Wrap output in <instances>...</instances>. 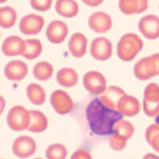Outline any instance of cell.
<instances>
[{
    "label": "cell",
    "instance_id": "obj_31",
    "mask_svg": "<svg viewBox=\"0 0 159 159\" xmlns=\"http://www.w3.org/2000/svg\"><path fill=\"white\" fill-rule=\"evenodd\" d=\"M159 133V124L157 123H154V124L150 125L147 127L146 130V139H147V143H150L151 139L154 137L157 134Z\"/></svg>",
    "mask_w": 159,
    "mask_h": 159
},
{
    "label": "cell",
    "instance_id": "obj_38",
    "mask_svg": "<svg viewBox=\"0 0 159 159\" xmlns=\"http://www.w3.org/2000/svg\"><path fill=\"white\" fill-rule=\"evenodd\" d=\"M35 159H42V158H35Z\"/></svg>",
    "mask_w": 159,
    "mask_h": 159
},
{
    "label": "cell",
    "instance_id": "obj_9",
    "mask_svg": "<svg viewBox=\"0 0 159 159\" xmlns=\"http://www.w3.org/2000/svg\"><path fill=\"white\" fill-rule=\"evenodd\" d=\"M45 24L43 17L35 14L26 15L19 22L21 32L26 35H34L41 32Z\"/></svg>",
    "mask_w": 159,
    "mask_h": 159
},
{
    "label": "cell",
    "instance_id": "obj_5",
    "mask_svg": "<svg viewBox=\"0 0 159 159\" xmlns=\"http://www.w3.org/2000/svg\"><path fill=\"white\" fill-rule=\"evenodd\" d=\"M85 89L93 96H100L107 89V81L104 76L97 71L86 72L83 78Z\"/></svg>",
    "mask_w": 159,
    "mask_h": 159
},
{
    "label": "cell",
    "instance_id": "obj_29",
    "mask_svg": "<svg viewBox=\"0 0 159 159\" xmlns=\"http://www.w3.org/2000/svg\"><path fill=\"white\" fill-rule=\"evenodd\" d=\"M127 140H125L124 139L116 134H112L109 139V145L111 148L116 151L123 150L127 146Z\"/></svg>",
    "mask_w": 159,
    "mask_h": 159
},
{
    "label": "cell",
    "instance_id": "obj_21",
    "mask_svg": "<svg viewBox=\"0 0 159 159\" xmlns=\"http://www.w3.org/2000/svg\"><path fill=\"white\" fill-rule=\"evenodd\" d=\"M57 80L65 88H72L77 84L78 74L72 68H63L57 73Z\"/></svg>",
    "mask_w": 159,
    "mask_h": 159
},
{
    "label": "cell",
    "instance_id": "obj_35",
    "mask_svg": "<svg viewBox=\"0 0 159 159\" xmlns=\"http://www.w3.org/2000/svg\"><path fill=\"white\" fill-rule=\"evenodd\" d=\"M151 57H153V59L154 60L156 66H157V75H159V52L158 53H154V54L151 55Z\"/></svg>",
    "mask_w": 159,
    "mask_h": 159
},
{
    "label": "cell",
    "instance_id": "obj_4",
    "mask_svg": "<svg viewBox=\"0 0 159 159\" xmlns=\"http://www.w3.org/2000/svg\"><path fill=\"white\" fill-rule=\"evenodd\" d=\"M143 111L150 117L159 115V86L155 83L147 84L143 94Z\"/></svg>",
    "mask_w": 159,
    "mask_h": 159
},
{
    "label": "cell",
    "instance_id": "obj_15",
    "mask_svg": "<svg viewBox=\"0 0 159 159\" xmlns=\"http://www.w3.org/2000/svg\"><path fill=\"white\" fill-rule=\"evenodd\" d=\"M25 49V42L19 36L16 35L9 36L2 42V51L7 57L22 55Z\"/></svg>",
    "mask_w": 159,
    "mask_h": 159
},
{
    "label": "cell",
    "instance_id": "obj_33",
    "mask_svg": "<svg viewBox=\"0 0 159 159\" xmlns=\"http://www.w3.org/2000/svg\"><path fill=\"white\" fill-rule=\"evenodd\" d=\"M149 144L153 147L154 150L159 153V133L151 139V141L149 143Z\"/></svg>",
    "mask_w": 159,
    "mask_h": 159
},
{
    "label": "cell",
    "instance_id": "obj_13",
    "mask_svg": "<svg viewBox=\"0 0 159 159\" xmlns=\"http://www.w3.org/2000/svg\"><path fill=\"white\" fill-rule=\"evenodd\" d=\"M69 33L68 25L61 20H53L48 25L45 35L49 42L53 44L62 43Z\"/></svg>",
    "mask_w": 159,
    "mask_h": 159
},
{
    "label": "cell",
    "instance_id": "obj_19",
    "mask_svg": "<svg viewBox=\"0 0 159 159\" xmlns=\"http://www.w3.org/2000/svg\"><path fill=\"white\" fill-rule=\"evenodd\" d=\"M119 10L125 15L141 14L148 9L147 0H120Z\"/></svg>",
    "mask_w": 159,
    "mask_h": 159
},
{
    "label": "cell",
    "instance_id": "obj_2",
    "mask_svg": "<svg viewBox=\"0 0 159 159\" xmlns=\"http://www.w3.org/2000/svg\"><path fill=\"white\" fill-rule=\"evenodd\" d=\"M143 48V42L134 33L123 35L117 44V54L122 61H130Z\"/></svg>",
    "mask_w": 159,
    "mask_h": 159
},
{
    "label": "cell",
    "instance_id": "obj_14",
    "mask_svg": "<svg viewBox=\"0 0 159 159\" xmlns=\"http://www.w3.org/2000/svg\"><path fill=\"white\" fill-rule=\"evenodd\" d=\"M28 66L25 62L15 60L8 62L4 69L5 76L12 81H20L26 76Z\"/></svg>",
    "mask_w": 159,
    "mask_h": 159
},
{
    "label": "cell",
    "instance_id": "obj_30",
    "mask_svg": "<svg viewBox=\"0 0 159 159\" xmlns=\"http://www.w3.org/2000/svg\"><path fill=\"white\" fill-rule=\"evenodd\" d=\"M52 0H31L30 5L34 9L39 11H45L51 7Z\"/></svg>",
    "mask_w": 159,
    "mask_h": 159
},
{
    "label": "cell",
    "instance_id": "obj_10",
    "mask_svg": "<svg viewBox=\"0 0 159 159\" xmlns=\"http://www.w3.org/2000/svg\"><path fill=\"white\" fill-rule=\"evenodd\" d=\"M134 76L139 80H147L157 76V66L151 56L142 58L134 65Z\"/></svg>",
    "mask_w": 159,
    "mask_h": 159
},
{
    "label": "cell",
    "instance_id": "obj_20",
    "mask_svg": "<svg viewBox=\"0 0 159 159\" xmlns=\"http://www.w3.org/2000/svg\"><path fill=\"white\" fill-rule=\"evenodd\" d=\"M30 123L27 130L33 133H41L48 127V119L42 111L37 110L30 111Z\"/></svg>",
    "mask_w": 159,
    "mask_h": 159
},
{
    "label": "cell",
    "instance_id": "obj_34",
    "mask_svg": "<svg viewBox=\"0 0 159 159\" xmlns=\"http://www.w3.org/2000/svg\"><path fill=\"white\" fill-rule=\"evenodd\" d=\"M83 2L90 7H97L103 3L102 0H83Z\"/></svg>",
    "mask_w": 159,
    "mask_h": 159
},
{
    "label": "cell",
    "instance_id": "obj_3",
    "mask_svg": "<svg viewBox=\"0 0 159 159\" xmlns=\"http://www.w3.org/2000/svg\"><path fill=\"white\" fill-rule=\"evenodd\" d=\"M7 120L8 126L12 130L21 131L28 129L30 123V111L22 106H15L8 112Z\"/></svg>",
    "mask_w": 159,
    "mask_h": 159
},
{
    "label": "cell",
    "instance_id": "obj_23",
    "mask_svg": "<svg viewBox=\"0 0 159 159\" xmlns=\"http://www.w3.org/2000/svg\"><path fill=\"white\" fill-rule=\"evenodd\" d=\"M26 95L30 101L34 105H42L45 101V92L43 88L36 83H31L27 86Z\"/></svg>",
    "mask_w": 159,
    "mask_h": 159
},
{
    "label": "cell",
    "instance_id": "obj_36",
    "mask_svg": "<svg viewBox=\"0 0 159 159\" xmlns=\"http://www.w3.org/2000/svg\"><path fill=\"white\" fill-rule=\"evenodd\" d=\"M143 159H159V157L157 155L154 154H152V153H149L147 154L146 155L143 157Z\"/></svg>",
    "mask_w": 159,
    "mask_h": 159
},
{
    "label": "cell",
    "instance_id": "obj_6",
    "mask_svg": "<svg viewBox=\"0 0 159 159\" xmlns=\"http://www.w3.org/2000/svg\"><path fill=\"white\" fill-rule=\"evenodd\" d=\"M50 103L57 113L67 115L74 108V103L67 92L61 89L55 90L50 96Z\"/></svg>",
    "mask_w": 159,
    "mask_h": 159
},
{
    "label": "cell",
    "instance_id": "obj_39",
    "mask_svg": "<svg viewBox=\"0 0 159 159\" xmlns=\"http://www.w3.org/2000/svg\"><path fill=\"white\" fill-rule=\"evenodd\" d=\"M2 159H3V158H2Z\"/></svg>",
    "mask_w": 159,
    "mask_h": 159
},
{
    "label": "cell",
    "instance_id": "obj_25",
    "mask_svg": "<svg viewBox=\"0 0 159 159\" xmlns=\"http://www.w3.org/2000/svg\"><path fill=\"white\" fill-rule=\"evenodd\" d=\"M134 133V127L130 122L124 119H121L115 124L113 127L112 134H116L123 138L125 140H128Z\"/></svg>",
    "mask_w": 159,
    "mask_h": 159
},
{
    "label": "cell",
    "instance_id": "obj_32",
    "mask_svg": "<svg viewBox=\"0 0 159 159\" xmlns=\"http://www.w3.org/2000/svg\"><path fill=\"white\" fill-rule=\"evenodd\" d=\"M70 159H92L90 152L84 149H80L75 151Z\"/></svg>",
    "mask_w": 159,
    "mask_h": 159
},
{
    "label": "cell",
    "instance_id": "obj_12",
    "mask_svg": "<svg viewBox=\"0 0 159 159\" xmlns=\"http://www.w3.org/2000/svg\"><path fill=\"white\" fill-rule=\"evenodd\" d=\"M89 27L98 34H103L110 30L112 27V18L103 11L92 13L89 18Z\"/></svg>",
    "mask_w": 159,
    "mask_h": 159
},
{
    "label": "cell",
    "instance_id": "obj_28",
    "mask_svg": "<svg viewBox=\"0 0 159 159\" xmlns=\"http://www.w3.org/2000/svg\"><path fill=\"white\" fill-rule=\"evenodd\" d=\"M67 154L66 147L60 143L50 145L45 151V157L47 159H65Z\"/></svg>",
    "mask_w": 159,
    "mask_h": 159
},
{
    "label": "cell",
    "instance_id": "obj_1",
    "mask_svg": "<svg viewBox=\"0 0 159 159\" xmlns=\"http://www.w3.org/2000/svg\"><path fill=\"white\" fill-rule=\"evenodd\" d=\"M86 118L91 130L97 135H109L113 127L123 116L118 111L111 110L102 103L99 99L90 102L86 108Z\"/></svg>",
    "mask_w": 159,
    "mask_h": 159
},
{
    "label": "cell",
    "instance_id": "obj_22",
    "mask_svg": "<svg viewBox=\"0 0 159 159\" xmlns=\"http://www.w3.org/2000/svg\"><path fill=\"white\" fill-rule=\"evenodd\" d=\"M57 12L65 18H72L79 13V6L73 0H58L55 5Z\"/></svg>",
    "mask_w": 159,
    "mask_h": 159
},
{
    "label": "cell",
    "instance_id": "obj_26",
    "mask_svg": "<svg viewBox=\"0 0 159 159\" xmlns=\"http://www.w3.org/2000/svg\"><path fill=\"white\" fill-rule=\"evenodd\" d=\"M16 20L17 12L14 8L5 6L0 9V25L2 28H11L15 25Z\"/></svg>",
    "mask_w": 159,
    "mask_h": 159
},
{
    "label": "cell",
    "instance_id": "obj_16",
    "mask_svg": "<svg viewBox=\"0 0 159 159\" xmlns=\"http://www.w3.org/2000/svg\"><path fill=\"white\" fill-rule=\"evenodd\" d=\"M141 109L139 99L133 96L124 95L120 99L118 104L117 111L123 116L132 117L138 115Z\"/></svg>",
    "mask_w": 159,
    "mask_h": 159
},
{
    "label": "cell",
    "instance_id": "obj_27",
    "mask_svg": "<svg viewBox=\"0 0 159 159\" xmlns=\"http://www.w3.org/2000/svg\"><path fill=\"white\" fill-rule=\"evenodd\" d=\"M25 49L22 56L28 60L38 57L42 52V42L38 39L25 40Z\"/></svg>",
    "mask_w": 159,
    "mask_h": 159
},
{
    "label": "cell",
    "instance_id": "obj_7",
    "mask_svg": "<svg viewBox=\"0 0 159 159\" xmlns=\"http://www.w3.org/2000/svg\"><path fill=\"white\" fill-rule=\"evenodd\" d=\"M90 52L92 57L98 61L108 60L112 55L111 42L104 37H98L92 42Z\"/></svg>",
    "mask_w": 159,
    "mask_h": 159
},
{
    "label": "cell",
    "instance_id": "obj_24",
    "mask_svg": "<svg viewBox=\"0 0 159 159\" xmlns=\"http://www.w3.org/2000/svg\"><path fill=\"white\" fill-rule=\"evenodd\" d=\"M33 74L38 80L45 81L53 74V67L47 61L38 62L33 68Z\"/></svg>",
    "mask_w": 159,
    "mask_h": 159
},
{
    "label": "cell",
    "instance_id": "obj_11",
    "mask_svg": "<svg viewBox=\"0 0 159 159\" xmlns=\"http://www.w3.org/2000/svg\"><path fill=\"white\" fill-rule=\"evenodd\" d=\"M139 30L147 39L154 40L159 38V17L148 15L143 17L139 22Z\"/></svg>",
    "mask_w": 159,
    "mask_h": 159
},
{
    "label": "cell",
    "instance_id": "obj_37",
    "mask_svg": "<svg viewBox=\"0 0 159 159\" xmlns=\"http://www.w3.org/2000/svg\"><path fill=\"white\" fill-rule=\"evenodd\" d=\"M155 123H157V124H159V115L157 116V117H155Z\"/></svg>",
    "mask_w": 159,
    "mask_h": 159
},
{
    "label": "cell",
    "instance_id": "obj_8",
    "mask_svg": "<svg viewBox=\"0 0 159 159\" xmlns=\"http://www.w3.org/2000/svg\"><path fill=\"white\" fill-rule=\"evenodd\" d=\"M37 144L31 137L23 135L17 138L12 146L14 154L20 158H27L34 154Z\"/></svg>",
    "mask_w": 159,
    "mask_h": 159
},
{
    "label": "cell",
    "instance_id": "obj_18",
    "mask_svg": "<svg viewBox=\"0 0 159 159\" xmlns=\"http://www.w3.org/2000/svg\"><path fill=\"white\" fill-rule=\"evenodd\" d=\"M88 39L87 38L81 34L77 32L71 36L69 41L68 47L71 54L75 57H82L84 56L87 51Z\"/></svg>",
    "mask_w": 159,
    "mask_h": 159
},
{
    "label": "cell",
    "instance_id": "obj_17",
    "mask_svg": "<svg viewBox=\"0 0 159 159\" xmlns=\"http://www.w3.org/2000/svg\"><path fill=\"white\" fill-rule=\"evenodd\" d=\"M126 93L121 88L110 86L99 96V99L104 106L111 110L117 111L119 100Z\"/></svg>",
    "mask_w": 159,
    "mask_h": 159
}]
</instances>
